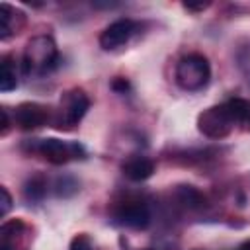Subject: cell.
I'll list each match as a JSON object with an SVG mask.
<instances>
[{
    "mask_svg": "<svg viewBox=\"0 0 250 250\" xmlns=\"http://www.w3.org/2000/svg\"><path fill=\"white\" fill-rule=\"evenodd\" d=\"M88 109H90L88 94L82 88H70L61 96L59 109L53 123L57 129H72L82 121Z\"/></svg>",
    "mask_w": 250,
    "mask_h": 250,
    "instance_id": "obj_4",
    "label": "cell"
},
{
    "mask_svg": "<svg viewBox=\"0 0 250 250\" xmlns=\"http://www.w3.org/2000/svg\"><path fill=\"white\" fill-rule=\"evenodd\" d=\"M188 12H193V14H197V12H203V10H207L211 4L209 2H199V4H191V2H184L182 4Z\"/></svg>",
    "mask_w": 250,
    "mask_h": 250,
    "instance_id": "obj_18",
    "label": "cell"
},
{
    "mask_svg": "<svg viewBox=\"0 0 250 250\" xmlns=\"http://www.w3.org/2000/svg\"><path fill=\"white\" fill-rule=\"evenodd\" d=\"M143 250H154V248H143Z\"/></svg>",
    "mask_w": 250,
    "mask_h": 250,
    "instance_id": "obj_21",
    "label": "cell"
},
{
    "mask_svg": "<svg viewBox=\"0 0 250 250\" xmlns=\"http://www.w3.org/2000/svg\"><path fill=\"white\" fill-rule=\"evenodd\" d=\"M68 250H96V244L92 242V238L88 234H76L70 244H68Z\"/></svg>",
    "mask_w": 250,
    "mask_h": 250,
    "instance_id": "obj_15",
    "label": "cell"
},
{
    "mask_svg": "<svg viewBox=\"0 0 250 250\" xmlns=\"http://www.w3.org/2000/svg\"><path fill=\"white\" fill-rule=\"evenodd\" d=\"M0 195H2V199H0V215L6 217L8 211L12 209V195H10V191H8L4 186L0 188Z\"/></svg>",
    "mask_w": 250,
    "mask_h": 250,
    "instance_id": "obj_16",
    "label": "cell"
},
{
    "mask_svg": "<svg viewBox=\"0 0 250 250\" xmlns=\"http://www.w3.org/2000/svg\"><path fill=\"white\" fill-rule=\"evenodd\" d=\"M113 219L121 227L145 230L150 225V209L146 203H143L139 199H127V201H121L115 205Z\"/></svg>",
    "mask_w": 250,
    "mask_h": 250,
    "instance_id": "obj_6",
    "label": "cell"
},
{
    "mask_svg": "<svg viewBox=\"0 0 250 250\" xmlns=\"http://www.w3.org/2000/svg\"><path fill=\"white\" fill-rule=\"evenodd\" d=\"M176 84L186 92H199L211 80V64L199 53H189L182 57L176 64Z\"/></svg>",
    "mask_w": 250,
    "mask_h": 250,
    "instance_id": "obj_3",
    "label": "cell"
},
{
    "mask_svg": "<svg viewBox=\"0 0 250 250\" xmlns=\"http://www.w3.org/2000/svg\"><path fill=\"white\" fill-rule=\"evenodd\" d=\"M234 250H250V238H248V240H244V242H240Z\"/></svg>",
    "mask_w": 250,
    "mask_h": 250,
    "instance_id": "obj_20",
    "label": "cell"
},
{
    "mask_svg": "<svg viewBox=\"0 0 250 250\" xmlns=\"http://www.w3.org/2000/svg\"><path fill=\"white\" fill-rule=\"evenodd\" d=\"M25 25V16L21 10L2 2L0 4V39H8L20 33Z\"/></svg>",
    "mask_w": 250,
    "mask_h": 250,
    "instance_id": "obj_9",
    "label": "cell"
},
{
    "mask_svg": "<svg viewBox=\"0 0 250 250\" xmlns=\"http://www.w3.org/2000/svg\"><path fill=\"white\" fill-rule=\"evenodd\" d=\"M137 31V23L129 18H119L111 21L102 33H100V47L104 51H113L121 45H125Z\"/></svg>",
    "mask_w": 250,
    "mask_h": 250,
    "instance_id": "obj_8",
    "label": "cell"
},
{
    "mask_svg": "<svg viewBox=\"0 0 250 250\" xmlns=\"http://www.w3.org/2000/svg\"><path fill=\"white\" fill-rule=\"evenodd\" d=\"M51 113L49 107L37 102H23L16 105L14 109V125L20 127L21 131H33L43 125H47Z\"/></svg>",
    "mask_w": 250,
    "mask_h": 250,
    "instance_id": "obj_7",
    "label": "cell"
},
{
    "mask_svg": "<svg viewBox=\"0 0 250 250\" xmlns=\"http://www.w3.org/2000/svg\"><path fill=\"white\" fill-rule=\"evenodd\" d=\"M23 150L35 152L51 164H66L70 160L86 158V150L76 141H61V139H33L23 143Z\"/></svg>",
    "mask_w": 250,
    "mask_h": 250,
    "instance_id": "obj_2",
    "label": "cell"
},
{
    "mask_svg": "<svg viewBox=\"0 0 250 250\" xmlns=\"http://www.w3.org/2000/svg\"><path fill=\"white\" fill-rule=\"evenodd\" d=\"M176 197H178V201L184 205V207H188V209H197V207H201L203 205V195H201V191L197 189V188H193V186H180L178 189H176Z\"/></svg>",
    "mask_w": 250,
    "mask_h": 250,
    "instance_id": "obj_13",
    "label": "cell"
},
{
    "mask_svg": "<svg viewBox=\"0 0 250 250\" xmlns=\"http://www.w3.org/2000/svg\"><path fill=\"white\" fill-rule=\"evenodd\" d=\"M234 125H236V121H234L227 102L219 104V105H211L197 115V129L201 135H205L209 139H225L234 129Z\"/></svg>",
    "mask_w": 250,
    "mask_h": 250,
    "instance_id": "obj_5",
    "label": "cell"
},
{
    "mask_svg": "<svg viewBox=\"0 0 250 250\" xmlns=\"http://www.w3.org/2000/svg\"><path fill=\"white\" fill-rule=\"evenodd\" d=\"M0 117H2V129H0V133L6 135L8 129H10V119H8V111H6V107L0 109Z\"/></svg>",
    "mask_w": 250,
    "mask_h": 250,
    "instance_id": "obj_19",
    "label": "cell"
},
{
    "mask_svg": "<svg viewBox=\"0 0 250 250\" xmlns=\"http://www.w3.org/2000/svg\"><path fill=\"white\" fill-rule=\"evenodd\" d=\"M121 172L131 182H145L154 174V162L146 156H131L121 164Z\"/></svg>",
    "mask_w": 250,
    "mask_h": 250,
    "instance_id": "obj_10",
    "label": "cell"
},
{
    "mask_svg": "<svg viewBox=\"0 0 250 250\" xmlns=\"http://www.w3.org/2000/svg\"><path fill=\"white\" fill-rule=\"evenodd\" d=\"M59 64V49L51 35L31 37L21 55V68L27 76H45Z\"/></svg>",
    "mask_w": 250,
    "mask_h": 250,
    "instance_id": "obj_1",
    "label": "cell"
},
{
    "mask_svg": "<svg viewBox=\"0 0 250 250\" xmlns=\"http://www.w3.org/2000/svg\"><path fill=\"white\" fill-rule=\"evenodd\" d=\"M47 193V180L43 176H31L23 184V195L27 201H41Z\"/></svg>",
    "mask_w": 250,
    "mask_h": 250,
    "instance_id": "obj_12",
    "label": "cell"
},
{
    "mask_svg": "<svg viewBox=\"0 0 250 250\" xmlns=\"http://www.w3.org/2000/svg\"><path fill=\"white\" fill-rule=\"evenodd\" d=\"M18 86V70L16 62L10 57H2L0 62V90L2 92H12Z\"/></svg>",
    "mask_w": 250,
    "mask_h": 250,
    "instance_id": "obj_11",
    "label": "cell"
},
{
    "mask_svg": "<svg viewBox=\"0 0 250 250\" xmlns=\"http://www.w3.org/2000/svg\"><path fill=\"white\" fill-rule=\"evenodd\" d=\"M111 88L117 92V94H125L127 90H129V82L125 80V78H121V76H117L113 82H111Z\"/></svg>",
    "mask_w": 250,
    "mask_h": 250,
    "instance_id": "obj_17",
    "label": "cell"
},
{
    "mask_svg": "<svg viewBox=\"0 0 250 250\" xmlns=\"http://www.w3.org/2000/svg\"><path fill=\"white\" fill-rule=\"evenodd\" d=\"M78 189H80V184H78V180L74 176L64 174V176H59L55 180V193H57V197H62V199L72 197L74 193H78Z\"/></svg>",
    "mask_w": 250,
    "mask_h": 250,
    "instance_id": "obj_14",
    "label": "cell"
}]
</instances>
